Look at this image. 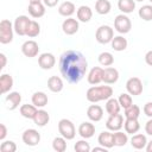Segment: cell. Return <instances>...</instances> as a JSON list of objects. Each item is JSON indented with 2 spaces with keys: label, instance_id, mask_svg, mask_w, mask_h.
Masks as SVG:
<instances>
[{
  "label": "cell",
  "instance_id": "obj_1",
  "mask_svg": "<svg viewBox=\"0 0 152 152\" xmlns=\"http://www.w3.org/2000/svg\"><path fill=\"white\" fill-rule=\"evenodd\" d=\"M59 71L71 84L78 83L86 75L88 62L84 55L76 50H66L59 57Z\"/></svg>",
  "mask_w": 152,
  "mask_h": 152
},
{
  "label": "cell",
  "instance_id": "obj_2",
  "mask_svg": "<svg viewBox=\"0 0 152 152\" xmlns=\"http://www.w3.org/2000/svg\"><path fill=\"white\" fill-rule=\"evenodd\" d=\"M113 95V88L110 86H94L87 90L86 97L89 102L96 103L99 101H107Z\"/></svg>",
  "mask_w": 152,
  "mask_h": 152
},
{
  "label": "cell",
  "instance_id": "obj_3",
  "mask_svg": "<svg viewBox=\"0 0 152 152\" xmlns=\"http://www.w3.org/2000/svg\"><path fill=\"white\" fill-rule=\"evenodd\" d=\"M14 27L8 19H2L0 21V43L8 44L13 40Z\"/></svg>",
  "mask_w": 152,
  "mask_h": 152
},
{
  "label": "cell",
  "instance_id": "obj_4",
  "mask_svg": "<svg viewBox=\"0 0 152 152\" xmlns=\"http://www.w3.org/2000/svg\"><path fill=\"white\" fill-rule=\"evenodd\" d=\"M58 132L66 140H71L76 135V128L69 119H62L58 122Z\"/></svg>",
  "mask_w": 152,
  "mask_h": 152
},
{
  "label": "cell",
  "instance_id": "obj_5",
  "mask_svg": "<svg viewBox=\"0 0 152 152\" xmlns=\"http://www.w3.org/2000/svg\"><path fill=\"white\" fill-rule=\"evenodd\" d=\"M95 38L100 44H108L114 38V30L108 25H101L96 30Z\"/></svg>",
  "mask_w": 152,
  "mask_h": 152
},
{
  "label": "cell",
  "instance_id": "obj_6",
  "mask_svg": "<svg viewBox=\"0 0 152 152\" xmlns=\"http://www.w3.org/2000/svg\"><path fill=\"white\" fill-rule=\"evenodd\" d=\"M114 28H115V31H118L121 34L128 33L131 31V28H132L131 19L124 13L116 15L115 19H114Z\"/></svg>",
  "mask_w": 152,
  "mask_h": 152
},
{
  "label": "cell",
  "instance_id": "obj_7",
  "mask_svg": "<svg viewBox=\"0 0 152 152\" xmlns=\"http://www.w3.org/2000/svg\"><path fill=\"white\" fill-rule=\"evenodd\" d=\"M31 23V19L27 15H19L15 18L14 23H13V27H14V32L18 36H26V31L27 27Z\"/></svg>",
  "mask_w": 152,
  "mask_h": 152
},
{
  "label": "cell",
  "instance_id": "obj_8",
  "mask_svg": "<svg viewBox=\"0 0 152 152\" xmlns=\"http://www.w3.org/2000/svg\"><path fill=\"white\" fill-rule=\"evenodd\" d=\"M21 139L25 142V145H27V146H36V145H38L40 142V134H39V132L37 129L28 128V129L24 131Z\"/></svg>",
  "mask_w": 152,
  "mask_h": 152
},
{
  "label": "cell",
  "instance_id": "obj_9",
  "mask_svg": "<svg viewBox=\"0 0 152 152\" xmlns=\"http://www.w3.org/2000/svg\"><path fill=\"white\" fill-rule=\"evenodd\" d=\"M126 89L127 93L133 95V96H138L142 93V82L139 77H131L127 80L126 82Z\"/></svg>",
  "mask_w": 152,
  "mask_h": 152
},
{
  "label": "cell",
  "instance_id": "obj_10",
  "mask_svg": "<svg viewBox=\"0 0 152 152\" xmlns=\"http://www.w3.org/2000/svg\"><path fill=\"white\" fill-rule=\"evenodd\" d=\"M124 116L121 114H114V115H109V118L106 121V127L108 131H120L124 127Z\"/></svg>",
  "mask_w": 152,
  "mask_h": 152
},
{
  "label": "cell",
  "instance_id": "obj_11",
  "mask_svg": "<svg viewBox=\"0 0 152 152\" xmlns=\"http://www.w3.org/2000/svg\"><path fill=\"white\" fill-rule=\"evenodd\" d=\"M21 52L24 56L28 57V58H32V57H36L39 52V46H38V43L34 42V40H26L23 45H21Z\"/></svg>",
  "mask_w": 152,
  "mask_h": 152
},
{
  "label": "cell",
  "instance_id": "obj_12",
  "mask_svg": "<svg viewBox=\"0 0 152 152\" xmlns=\"http://www.w3.org/2000/svg\"><path fill=\"white\" fill-rule=\"evenodd\" d=\"M38 64L42 69L44 70H50L55 66L56 64V58L52 53L50 52H44V53H40V56L38 57Z\"/></svg>",
  "mask_w": 152,
  "mask_h": 152
},
{
  "label": "cell",
  "instance_id": "obj_13",
  "mask_svg": "<svg viewBox=\"0 0 152 152\" xmlns=\"http://www.w3.org/2000/svg\"><path fill=\"white\" fill-rule=\"evenodd\" d=\"M78 28H80L78 21H77L76 19L71 18V17H69L68 19H65V20L62 23V30H63V32H64L65 34H68V36L75 34V33L78 31Z\"/></svg>",
  "mask_w": 152,
  "mask_h": 152
},
{
  "label": "cell",
  "instance_id": "obj_14",
  "mask_svg": "<svg viewBox=\"0 0 152 152\" xmlns=\"http://www.w3.org/2000/svg\"><path fill=\"white\" fill-rule=\"evenodd\" d=\"M87 80H88V83L89 84H99L102 82L103 80V69L100 68V66H94L90 69V71L88 72V76H87Z\"/></svg>",
  "mask_w": 152,
  "mask_h": 152
},
{
  "label": "cell",
  "instance_id": "obj_15",
  "mask_svg": "<svg viewBox=\"0 0 152 152\" xmlns=\"http://www.w3.org/2000/svg\"><path fill=\"white\" fill-rule=\"evenodd\" d=\"M119 80V71L113 66H107L103 69V80L106 84H114Z\"/></svg>",
  "mask_w": 152,
  "mask_h": 152
},
{
  "label": "cell",
  "instance_id": "obj_16",
  "mask_svg": "<svg viewBox=\"0 0 152 152\" xmlns=\"http://www.w3.org/2000/svg\"><path fill=\"white\" fill-rule=\"evenodd\" d=\"M6 107H7V109H10V110H14V109H17L18 107H19V104H20V102H21V95H20V93H18V91H11L7 96H6Z\"/></svg>",
  "mask_w": 152,
  "mask_h": 152
},
{
  "label": "cell",
  "instance_id": "obj_17",
  "mask_svg": "<svg viewBox=\"0 0 152 152\" xmlns=\"http://www.w3.org/2000/svg\"><path fill=\"white\" fill-rule=\"evenodd\" d=\"M87 116L90 121L99 122L103 118V109L99 104H91L87 109Z\"/></svg>",
  "mask_w": 152,
  "mask_h": 152
},
{
  "label": "cell",
  "instance_id": "obj_18",
  "mask_svg": "<svg viewBox=\"0 0 152 152\" xmlns=\"http://www.w3.org/2000/svg\"><path fill=\"white\" fill-rule=\"evenodd\" d=\"M78 134L83 139H89L95 134V126L89 121H84L78 126Z\"/></svg>",
  "mask_w": 152,
  "mask_h": 152
},
{
  "label": "cell",
  "instance_id": "obj_19",
  "mask_svg": "<svg viewBox=\"0 0 152 152\" xmlns=\"http://www.w3.org/2000/svg\"><path fill=\"white\" fill-rule=\"evenodd\" d=\"M27 11L32 18H42L45 14V5L43 2H32L28 4Z\"/></svg>",
  "mask_w": 152,
  "mask_h": 152
},
{
  "label": "cell",
  "instance_id": "obj_20",
  "mask_svg": "<svg viewBox=\"0 0 152 152\" xmlns=\"http://www.w3.org/2000/svg\"><path fill=\"white\" fill-rule=\"evenodd\" d=\"M97 142L106 148H112L114 146L113 133H110L109 131H102L97 137Z\"/></svg>",
  "mask_w": 152,
  "mask_h": 152
},
{
  "label": "cell",
  "instance_id": "obj_21",
  "mask_svg": "<svg viewBox=\"0 0 152 152\" xmlns=\"http://www.w3.org/2000/svg\"><path fill=\"white\" fill-rule=\"evenodd\" d=\"M76 14H77V19H78L80 21H82V23H88V21L91 19V17H93V11H91V8H90L89 6L82 5V6L78 7Z\"/></svg>",
  "mask_w": 152,
  "mask_h": 152
},
{
  "label": "cell",
  "instance_id": "obj_22",
  "mask_svg": "<svg viewBox=\"0 0 152 152\" xmlns=\"http://www.w3.org/2000/svg\"><path fill=\"white\" fill-rule=\"evenodd\" d=\"M13 87V77L8 74H2L0 76V91L1 94L8 93Z\"/></svg>",
  "mask_w": 152,
  "mask_h": 152
},
{
  "label": "cell",
  "instance_id": "obj_23",
  "mask_svg": "<svg viewBox=\"0 0 152 152\" xmlns=\"http://www.w3.org/2000/svg\"><path fill=\"white\" fill-rule=\"evenodd\" d=\"M32 120H33V122H34L37 126L44 127V126L48 125V122L50 121V115H49V113H48L46 110H44V109H38L37 113H36V115H34V118H33Z\"/></svg>",
  "mask_w": 152,
  "mask_h": 152
},
{
  "label": "cell",
  "instance_id": "obj_24",
  "mask_svg": "<svg viewBox=\"0 0 152 152\" xmlns=\"http://www.w3.org/2000/svg\"><path fill=\"white\" fill-rule=\"evenodd\" d=\"M63 81L58 76H50L48 80V88L52 93H59L63 89Z\"/></svg>",
  "mask_w": 152,
  "mask_h": 152
},
{
  "label": "cell",
  "instance_id": "obj_25",
  "mask_svg": "<svg viewBox=\"0 0 152 152\" xmlns=\"http://www.w3.org/2000/svg\"><path fill=\"white\" fill-rule=\"evenodd\" d=\"M124 128L127 134H135L140 129V124L138 119H126L124 122Z\"/></svg>",
  "mask_w": 152,
  "mask_h": 152
},
{
  "label": "cell",
  "instance_id": "obj_26",
  "mask_svg": "<svg viewBox=\"0 0 152 152\" xmlns=\"http://www.w3.org/2000/svg\"><path fill=\"white\" fill-rule=\"evenodd\" d=\"M131 145H132V147L133 148H135V150H142V148H145L146 147V145H147V139H146V135H144V134H133V137H132V139H131Z\"/></svg>",
  "mask_w": 152,
  "mask_h": 152
},
{
  "label": "cell",
  "instance_id": "obj_27",
  "mask_svg": "<svg viewBox=\"0 0 152 152\" xmlns=\"http://www.w3.org/2000/svg\"><path fill=\"white\" fill-rule=\"evenodd\" d=\"M48 95L44 91H36L32 95V103L37 107V108H43L48 104Z\"/></svg>",
  "mask_w": 152,
  "mask_h": 152
},
{
  "label": "cell",
  "instance_id": "obj_28",
  "mask_svg": "<svg viewBox=\"0 0 152 152\" xmlns=\"http://www.w3.org/2000/svg\"><path fill=\"white\" fill-rule=\"evenodd\" d=\"M75 5L71 2V1H64L59 5L58 7V13L63 17H71L74 13H75Z\"/></svg>",
  "mask_w": 152,
  "mask_h": 152
},
{
  "label": "cell",
  "instance_id": "obj_29",
  "mask_svg": "<svg viewBox=\"0 0 152 152\" xmlns=\"http://www.w3.org/2000/svg\"><path fill=\"white\" fill-rule=\"evenodd\" d=\"M106 112L109 114V115H114V114H118L120 113V109H121V106L119 103V100L116 99H108L107 102H106Z\"/></svg>",
  "mask_w": 152,
  "mask_h": 152
},
{
  "label": "cell",
  "instance_id": "obj_30",
  "mask_svg": "<svg viewBox=\"0 0 152 152\" xmlns=\"http://www.w3.org/2000/svg\"><path fill=\"white\" fill-rule=\"evenodd\" d=\"M19 110H20V114H21L23 118H25V119H33L38 109H37V107L33 103L32 104L26 103V104L20 106V109Z\"/></svg>",
  "mask_w": 152,
  "mask_h": 152
},
{
  "label": "cell",
  "instance_id": "obj_31",
  "mask_svg": "<svg viewBox=\"0 0 152 152\" xmlns=\"http://www.w3.org/2000/svg\"><path fill=\"white\" fill-rule=\"evenodd\" d=\"M118 7L124 14L132 13L135 10V0H119Z\"/></svg>",
  "mask_w": 152,
  "mask_h": 152
},
{
  "label": "cell",
  "instance_id": "obj_32",
  "mask_svg": "<svg viewBox=\"0 0 152 152\" xmlns=\"http://www.w3.org/2000/svg\"><path fill=\"white\" fill-rule=\"evenodd\" d=\"M110 8H112V5L109 0H97L95 2V11L101 15L108 14L110 12Z\"/></svg>",
  "mask_w": 152,
  "mask_h": 152
},
{
  "label": "cell",
  "instance_id": "obj_33",
  "mask_svg": "<svg viewBox=\"0 0 152 152\" xmlns=\"http://www.w3.org/2000/svg\"><path fill=\"white\" fill-rule=\"evenodd\" d=\"M112 49L115 50V51H124L126 48H127V39L124 38L122 36H115L112 42Z\"/></svg>",
  "mask_w": 152,
  "mask_h": 152
},
{
  "label": "cell",
  "instance_id": "obj_34",
  "mask_svg": "<svg viewBox=\"0 0 152 152\" xmlns=\"http://www.w3.org/2000/svg\"><path fill=\"white\" fill-rule=\"evenodd\" d=\"M113 141H114V146H125L128 142V135L125 132L121 131H116L115 133H113Z\"/></svg>",
  "mask_w": 152,
  "mask_h": 152
},
{
  "label": "cell",
  "instance_id": "obj_35",
  "mask_svg": "<svg viewBox=\"0 0 152 152\" xmlns=\"http://www.w3.org/2000/svg\"><path fill=\"white\" fill-rule=\"evenodd\" d=\"M52 148L56 152H64L66 150V139L64 137H56L52 140Z\"/></svg>",
  "mask_w": 152,
  "mask_h": 152
},
{
  "label": "cell",
  "instance_id": "obj_36",
  "mask_svg": "<svg viewBox=\"0 0 152 152\" xmlns=\"http://www.w3.org/2000/svg\"><path fill=\"white\" fill-rule=\"evenodd\" d=\"M138 14L145 21L152 20V5H144V6H141L139 8Z\"/></svg>",
  "mask_w": 152,
  "mask_h": 152
},
{
  "label": "cell",
  "instance_id": "obj_37",
  "mask_svg": "<svg viewBox=\"0 0 152 152\" xmlns=\"http://www.w3.org/2000/svg\"><path fill=\"white\" fill-rule=\"evenodd\" d=\"M99 63L103 66H110L114 63V57L110 52H107V51L101 52L99 55Z\"/></svg>",
  "mask_w": 152,
  "mask_h": 152
},
{
  "label": "cell",
  "instance_id": "obj_38",
  "mask_svg": "<svg viewBox=\"0 0 152 152\" xmlns=\"http://www.w3.org/2000/svg\"><path fill=\"white\" fill-rule=\"evenodd\" d=\"M40 33V25L36 21V20H31L27 31H26V36L30 38H34Z\"/></svg>",
  "mask_w": 152,
  "mask_h": 152
},
{
  "label": "cell",
  "instance_id": "obj_39",
  "mask_svg": "<svg viewBox=\"0 0 152 152\" xmlns=\"http://www.w3.org/2000/svg\"><path fill=\"white\" fill-rule=\"evenodd\" d=\"M125 118L126 119H138L140 115V108L137 104H132L125 109Z\"/></svg>",
  "mask_w": 152,
  "mask_h": 152
},
{
  "label": "cell",
  "instance_id": "obj_40",
  "mask_svg": "<svg viewBox=\"0 0 152 152\" xmlns=\"http://www.w3.org/2000/svg\"><path fill=\"white\" fill-rule=\"evenodd\" d=\"M118 100H119V103H120L121 108H124V109H126V108H128L129 106L133 104L132 95L128 94V93H122V94H120V96H119Z\"/></svg>",
  "mask_w": 152,
  "mask_h": 152
},
{
  "label": "cell",
  "instance_id": "obj_41",
  "mask_svg": "<svg viewBox=\"0 0 152 152\" xmlns=\"http://www.w3.org/2000/svg\"><path fill=\"white\" fill-rule=\"evenodd\" d=\"M0 151L1 152H15L17 151V145L12 140L2 141L1 145H0Z\"/></svg>",
  "mask_w": 152,
  "mask_h": 152
},
{
  "label": "cell",
  "instance_id": "obj_42",
  "mask_svg": "<svg viewBox=\"0 0 152 152\" xmlns=\"http://www.w3.org/2000/svg\"><path fill=\"white\" fill-rule=\"evenodd\" d=\"M74 150L76 152H89L91 148H90L89 142H87L86 140H78V141H76Z\"/></svg>",
  "mask_w": 152,
  "mask_h": 152
},
{
  "label": "cell",
  "instance_id": "obj_43",
  "mask_svg": "<svg viewBox=\"0 0 152 152\" xmlns=\"http://www.w3.org/2000/svg\"><path fill=\"white\" fill-rule=\"evenodd\" d=\"M142 110H144V114L146 116L152 118V102H146L144 108H142Z\"/></svg>",
  "mask_w": 152,
  "mask_h": 152
},
{
  "label": "cell",
  "instance_id": "obj_44",
  "mask_svg": "<svg viewBox=\"0 0 152 152\" xmlns=\"http://www.w3.org/2000/svg\"><path fill=\"white\" fill-rule=\"evenodd\" d=\"M145 132H146V134L152 137V118H150V120L145 124Z\"/></svg>",
  "mask_w": 152,
  "mask_h": 152
},
{
  "label": "cell",
  "instance_id": "obj_45",
  "mask_svg": "<svg viewBox=\"0 0 152 152\" xmlns=\"http://www.w3.org/2000/svg\"><path fill=\"white\" fill-rule=\"evenodd\" d=\"M7 135V128L5 124H0V140H4Z\"/></svg>",
  "mask_w": 152,
  "mask_h": 152
},
{
  "label": "cell",
  "instance_id": "obj_46",
  "mask_svg": "<svg viewBox=\"0 0 152 152\" xmlns=\"http://www.w3.org/2000/svg\"><path fill=\"white\" fill-rule=\"evenodd\" d=\"M145 62H146L147 65L152 66V50H150V51L146 52V55H145Z\"/></svg>",
  "mask_w": 152,
  "mask_h": 152
},
{
  "label": "cell",
  "instance_id": "obj_47",
  "mask_svg": "<svg viewBox=\"0 0 152 152\" xmlns=\"http://www.w3.org/2000/svg\"><path fill=\"white\" fill-rule=\"evenodd\" d=\"M59 0H43V4L48 7H55Z\"/></svg>",
  "mask_w": 152,
  "mask_h": 152
},
{
  "label": "cell",
  "instance_id": "obj_48",
  "mask_svg": "<svg viewBox=\"0 0 152 152\" xmlns=\"http://www.w3.org/2000/svg\"><path fill=\"white\" fill-rule=\"evenodd\" d=\"M0 59H1V64H0V69H4L6 66V63H7V58H6V55L5 53H0Z\"/></svg>",
  "mask_w": 152,
  "mask_h": 152
},
{
  "label": "cell",
  "instance_id": "obj_49",
  "mask_svg": "<svg viewBox=\"0 0 152 152\" xmlns=\"http://www.w3.org/2000/svg\"><path fill=\"white\" fill-rule=\"evenodd\" d=\"M146 151L147 152H152V139L150 140V141H147V145H146Z\"/></svg>",
  "mask_w": 152,
  "mask_h": 152
},
{
  "label": "cell",
  "instance_id": "obj_50",
  "mask_svg": "<svg viewBox=\"0 0 152 152\" xmlns=\"http://www.w3.org/2000/svg\"><path fill=\"white\" fill-rule=\"evenodd\" d=\"M108 148H106V147H103V146H101V147H94L93 148V151L95 152V151H103V152H106Z\"/></svg>",
  "mask_w": 152,
  "mask_h": 152
},
{
  "label": "cell",
  "instance_id": "obj_51",
  "mask_svg": "<svg viewBox=\"0 0 152 152\" xmlns=\"http://www.w3.org/2000/svg\"><path fill=\"white\" fill-rule=\"evenodd\" d=\"M28 2L30 4H32V2H42V0H28Z\"/></svg>",
  "mask_w": 152,
  "mask_h": 152
},
{
  "label": "cell",
  "instance_id": "obj_52",
  "mask_svg": "<svg viewBox=\"0 0 152 152\" xmlns=\"http://www.w3.org/2000/svg\"><path fill=\"white\" fill-rule=\"evenodd\" d=\"M135 1H144V0H135Z\"/></svg>",
  "mask_w": 152,
  "mask_h": 152
},
{
  "label": "cell",
  "instance_id": "obj_53",
  "mask_svg": "<svg viewBox=\"0 0 152 152\" xmlns=\"http://www.w3.org/2000/svg\"><path fill=\"white\" fill-rule=\"evenodd\" d=\"M150 1H151V4H152V0H150Z\"/></svg>",
  "mask_w": 152,
  "mask_h": 152
}]
</instances>
